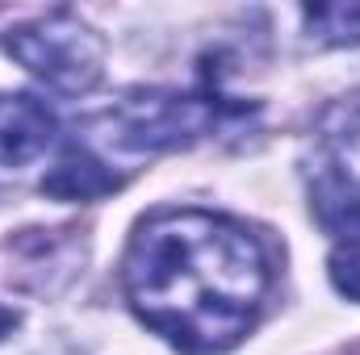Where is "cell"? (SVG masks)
<instances>
[{"instance_id":"cell-7","label":"cell","mask_w":360,"mask_h":355,"mask_svg":"<svg viewBox=\"0 0 360 355\" xmlns=\"http://www.w3.org/2000/svg\"><path fill=\"white\" fill-rule=\"evenodd\" d=\"M327 272H331V284L348 301H360V230H348V239L335 243V251L327 260Z\"/></svg>"},{"instance_id":"cell-5","label":"cell","mask_w":360,"mask_h":355,"mask_svg":"<svg viewBox=\"0 0 360 355\" xmlns=\"http://www.w3.org/2000/svg\"><path fill=\"white\" fill-rule=\"evenodd\" d=\"M113 188H117V176L101 159H92L89 151H80V147H72L42 176V192L46 196H59V201H96V196H105Z\"/></svg>"},{"instance_id":"cell-3","label":"cell","mask_w":360,"mask_h":355,"mask_svg":"<svg viewBox=\"0 0 360 355\" xmlns=\"http://www.w3.org/2000/svg\"><path fill=\"white\" fill-rule=\"evenodd\" d=\"M218 96H180V92H147L126 100L113 113V142L130 151H164L201 138L218 121Z\"/></svg>"},{"instance_id":"cell-6","label":"cell","mask_w":360,"mask_h":355,"mask_svg":"<svg viewBox=\"0 0 360 355\" xmlns=\"http://www.w3.org/2000/svg\"><path fill=\"white\" fill-rule=\"evenodd\" d=\"M306 29L323 46H356L360 42V4H310L302 8Z\"/></svg>"},{"instance_id":"cell-4","label":"cell","mask_w":360,"mask_h":355,"mask_svg":"<svg viewBox=\"0 0 360 355\" xmlns=\"http://www.w3.org/2000/svg\"><path fill=\"white\" fill-rule=\"evenodd\" d=\"M55 142V113L30 92H0V168H21Z\"/></svg>"},{"instance_id":"cell-8","label":"cell","mask_w":360,"mask_h":355,"mask_svg":"<svg viewBox=\"0 0 360 355\" xmlns=\"http://www.w3.org/2000/svg\"><path fill=\"white\" fill-rule=\"evenodd\" d=\"M8 326H13V318H8V314H0V335H4Z\"/></svg>"},{"instance_id":"cell-1","label":"cell","mask_w":360,"mask_h":355,"mask_svg":"<svg viewBox=\"0 0 360 355\" xmlns=\"http://www.w3.org/2000/svg\"><path fill=\"white\" fill-rule=\"evenodd\" d=\"M130 309L184 355L231 351L260 318L269 260L260 239L205 209L147 217L122 260Z\"/></svg>"},{"instance_id":"cell-2","label":"cell","mask_w":360,"mask_h":355,"mask_svg":"<svg viewBox=\"0 0 360 355\" xmlns=\"http://www.w3.org/2000/svg\"><path fill=\"white\" fill-rule=\"evenodd\" d=\"M4 51L46 88L80 96L105 76V42L76 13H46L38 21L17 25L4 38Z\"/></svg>"}]
</instances>
